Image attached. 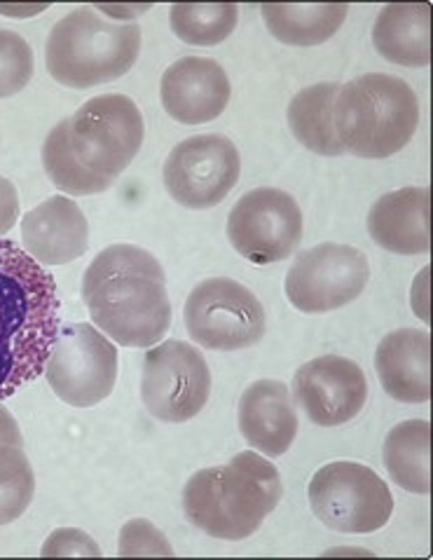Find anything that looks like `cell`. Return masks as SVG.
<instances>
[{"instance_id":"cell-12","label":"cell","mask_w":433,"mask_h":560,"mask_svg":"<svg viewBox=\"0 0 433 560\" xmlns=\"http://www.w3.org/2000/svg\"><path fill=\"white\" fill-rule=\"evenodd\" d=\"M303 209L279 188H256L239 197L227 219V240L256 266L289 258L303 242Z\"/></svg>"},{"instance_id":"cell-5","label":"cell","mask_w":433,"mask_h":560,"mask_svg":"<svg viewBox=\"0 0 433 560\" xmlns=\"http://www.w3.org/2000/svg\"><path fill=\"white\" fill-rule=\"evenodd\" d=\"M141 52V26L115 24L82 5L59 20L47 36L45 63L59 85L90 90L127 75Z\"/></svg>"},{"instance_id":"cell-29","label":"cell","mask_w":433,"mask_h":560,"mask_svg":"<svg viewBox=\"0 0 433 560\" xmlns=\"http://www.w3.org/2000/svg\"><path fill=\"white\" fill-rule=\"evenodd\" d=\"M40 553L45 558H57V556H63V558H75V556L94 558V556H102V549H98V545L87 533H82L78 528H59L45 539Z\"/></svg>"},{"instance_id":"cell-17","label":"cell","mask_w":433,"mask_h":560,"mask_svg":"<svg viewBox=\"0 0 433 560\" xmlns=\"http://www.w3.org/2000/svg\"><path fill=\"white\" fill-rule=\"evenodd\" d=\"M239 432L265 457L286 455L297 436V413L284 383L256 381L239 399Z\"/></svg>"},{"instance_id":"cell-9","label":"cell","mask_w":433,"mask_h":560,"mask_svg":"<svg viewBox=\"0 0 433 560\" xmlns=\"http://www.w3.org/2000/svg\"><path fill=\"white\" fill-rule=\"evenodd\" d=\"M190 338L207 350L237 352L265 338V310L254 291L227 277L199 282L183 307Z\"/></svg>"},{"instance_id":"cell-21","label":"cell","mask_w":433,"mask_h":560,"mask_svg":"<svg viewBox=\"0 0 433 560\" xmlns=\"http://www.w3.org/2000/svg\"><path fill=\"white\" fill-rule=\"evenodd\" d=\"M338 92V82H319V85L300 90L289 104V127L295 141L324 158L344 153L336 135V122H332Z\"/></svg>"},{"instance_id":"cell-20","label":"cell","mask_w":433,"mask_h":560,"mask_svg":"<svg viewBox=\"0 0 433 560\" xmlns=\"http://www.w3.org/2000/svg\"><path fill=\"white\" fill-rule=\"evenodd\" d=\"M373 45L391 63L422 69L431 61V5H385L373 26Z\"/></svg>"},{"instance_id":"cell-22","label":"cell","mask_w":433,"mask_h":560,"mask_svg":"<svg viewBox=\"0 0 433 560\" xmlns=\"http://www.w3.org/2000/svg\"><path fill=\"white\" fill-rule=\"evenodd\" d=\"M36 495V474L24 451L20 424L0 406V525H8L31 506Z\"/></svg>"},{"instance_id":"cell-19","label":"cell","mask_w":433,"mask_h":560,"mask_svg":"<svg viewBox=\"0 0 433 560\" xmlns=\"http://www.w3.org/2000/svg\"><path fill=\"white\" fill-rule=\"evenodd\" d=\"M429 188L382 195L368 211V233L377 246L398 256L429 254Z\"/></svg>"},{"instance_id":"cell-18","label":"cell","mask_w":433,"mask_h":560,"mask_svg":"<svg viewBox=\"0 0 433 560\" xmlns=\"http://www.w3.org/2000/svg\"><path fill=\"white\" fill-rule=\"evenodd\" d=\"M379 383L401 404L431 399V338L420 328H398L382 338L375 354Z\"/></svg>"},{"instance_id":"cell-1","label":"cell","mask_w":433,"mask_h":560,"mask_svg":"<svg viewBox=\"0 0 433 560\" xmlns=\"http://www.w3.org/2000/svg\"><path fill=\"white\" fill-rule=\"evenodd\" d=\"M82 301L98 331L122 348H153L172 326L160 260L134 244H113L90 262Z\"/></svg>"},{"instance_id":"cell-30","label":"cell","mask_w":433,"mask_h":560,"mask_svg":"<svg viewBox=\"0 0 433 560\" xmlns=\"http://www.w3.org/2000/svg\"><path fill=\"white\" fill-rule=\"evenodd\" d=\"M16 219H20V195L12 180L0 176V240L16 225Z\"/></svg>"},{"instance_id":"cell-15","label":"cell","mask_w":433,"mask_h":560,"mask_svg":"<svg viewBox=\"0 0 433 560\" xmlns=\"http://www.w3.org/2000/svg\"><path fill=\"white\" fill-rule=\"evenodd\" d=\"M230 78L219 61L209 57H183L164 71L160 98L176 122L204 125L227 108Z\"/></svg>"},{"instance_id":"cell-14","label":"cell","mask_w":433,"mask_h":560,"mask_svg":"<svg viewBox=\"0 0 433 560\" xmlns=\"http://www.w3.org/2000/svg\"><path fill=\"white\" fill-rule=\"evenodd\" d=\"M291 397L303 408L309 422L340 427L363 410L368 399V381L352 359L326 354L297 369Z\"/></svg>"},{"instance_id":"cell-16","label":"cell","mask_w":433,"mask_h":560,"mask_svg":"<svg viewBox=\"0 0 433 560\" xmlns=\"http://www.w3.org/2000/svg\"><path fill=\"white\" fill-rule=\"evenodd\" d=\"M90 225L71 197L55 195L22 219V249L40 266H66L85 256Z\"/></svg>"},{"instance_id":"cell-25","label":"cell","mask_w":433,"mask_h":560,"mask_svg":"<svg viewBox=\"0 0 433 560\" xmlns=\"http://www.w3.org/2000/svg\"><path fill=\"white\" fill-rule=\"evenodd\" d=\"M43 167L47 178L66 195L90 197L96 192H106L113 186L110 178L90 172L73 153L69 139V118L61 120L47 135L43 145Z\"/></svg>"},{"instance_id":"cell-4","label":"cell","mask_w":433,"mask_h":560,"mask_svg":"<svg viewBox=\"0 0 433 560\" xmlns=\"http://www.w3.org/2000/svg\"><path fill=\"white\" fill-rule=\"evenodd\" d=\"M332 122L344 153L385 160L412 141L420 127V98L401 78L365 73L340 88Z\"/></svg>"},{"instance_id":"cell-26","label":"cell","mask_w":433,"mask_h":560,"mask_svg":"<svg viewBox=\"0 0 433 560\" xmlns=\"http://www.w3.org/2000/svg\"><path fill=\"white\" fill-rule=\"evenodd\" d=\"M174 36L188 45L211 47L232 36L239 22L235 3H178L169 12Z\"/></svg>"},{"instance_id":"cell-2","label":"cell","mask_w":433,"mask_h":560,"mask_svg":"<svg viewBox=\"0 0 433 560\" xmlns=\"http://www.w3.org/2000/svg\"><path fill=\"white\" fill-rule=\"evenodd\" d=\"M59 315L55 277L20 244L0 240V401L45 373Z\"/></svg>"},{"instance_id":"cell-27","label":"cell","mask_w":433,"mask_h":560,"mask_svg":"<svg viewBox=\"0 0 433 560\" xmlns=\"http://www.w3.org/2000/svg\"><path fill=\"white\" fill-rule=\"evenodd\" d=\"M33 78V49L20 33L0 28V98L20 94Z\"/></svg>"},{"instance_id":"cell-3","label":"cell","mask_w":433,"mask_h":560,"mask_svg":"<svg viewBox=\"0 0 433 560\" xmlns=\"http://www.w3.org/2000/svg\"><path fill=\"white\" fill-rule=\"evenodd\" d=\"M284 498V481L268 457L244 451L227 465L199 469L183 488V512L197 530L242 541L260 530Z\"/></svg>"},{"instance_id":"cell-23","label":"cell","mask_w":433,"mask_h":560,"mask_svg":"<svg viewBox=\"0 0 433 560\" xmlns=\"http://www.w3.org/2000/svg\"><path fill=\"white\" fill-rule=\"evenodd\" d=\"M262 20L272 36L293 47H312L330 40L347 20L349 5L340 3H284L262 5Z\"/></svg>"},{"instance_id":"cell-6","label":"cell","mask_w":433,"mask_h":560,"mask_svg":"<svg viewBox=\"0 0 433 560\" xmlns=\"http://www.w3.org/2000/svg\"><path fill=\"white\" fill-rule=\"evenodd\" d=\"M307 498L314 516L326 528L347 535L377 533L394 514V498L387 483L371 467L349 459L316 471Z\"/></svg>"},{"instance_id":"cell-13","label":"cell","mask_w":433,"mask_h":560,"mask_svg":"<svg viewBox=\"0 0 433 560\" xmlns=\"http://www.w3.org/2000/svg\"><path fill=\"white\" fill-rule=\"evenodd\" d=\"M242 176L237 145L223 135H199L180 141L164 162V186L180 207L221 205Z\"/></svg>"},{"instance_id":"cell-31","label":"cell","mask_w":433,"mask_h":560,"mask_svg":"<svg viewBox=\"0 0 433 560\" xmlns=\"http://www.w3.org/2000/svg\"><path fill=\"white\" fill-rule=\"evenodd\" d=\"M429 270H422L418 282L412 284V310L418 312L422 322H431L429 319V284H426Z\"/></svg>"},{"instance_id":"cell-24","label":"cell","mask_w":433,"mask_h":560,"mask_svg":"<svg viewBox=\"0 0 433 560\" xmlns=\"http://www.w3.org/2000/svg\"><path fill=\"white\" fill-rule=\"evenodd\" d=\"M385 467L391 481L414 495L431 490V424L426 420L398 422L385 439Z\"/></svg>"},{"instance_id":"cell-8","label":"cell","mask_w":433,"mask_h":560,"mask_svg":"<svg viewBox=\"0 0 433 560\" xmlns=\"http://www.w3.org/2000/svg\"><path fill=\"white\" fill-rule=\"evenodd\" d=\"M118 348L92 324L63 326L45 364L47 385L75 408L106 401L118 383Z\"/></svg>"},{"instance_id":"cell-32","label":"cell","mask_w":433,"mask_h":560,"mask_svg":"<svg viewBox=\"0 0 433 560\" xmlns=\"http://www.w3.org/2000/svg\"><path fill=\"white\" fill-rule=\"evenodd\" d=\"M98 12H106V14H120V12H125L127 14V20H134V14L137 12H145L148 10V5H141V8H96Z\"/></svg>"},{"instance_id":"cell-28","label":"cell","mask_w":433,"mask_h":560,"mask_svg":"<svg viewBox=\"0 0 433 560\" xmlns=\"http://www.w3.org/2000/svg\"><path fill=\"white\" fill-rule=\"evenodd\" d=\"M118 553L125 558H141V556H174L169 539L157 530L153 523L145 518H131L120 530V547Z\"/></svg>"},{"instance_id":"cell-10","label":"cell","mask_w":433,"mask_h":560,"mask_svg":"<svg viewBox=\"0 0 433 560\" xmlns=\"http://www.w3.org/2000/svg\"><path fill=\"white\" fill-rule=\"evenodd\" d=\"M211 394V371L204 354L190 342L164 340L148 348L141 375V399L148 413L180 424L202 413Z\"/></svg>"},{"instance_id":"cell-11","label":"cell","mask_w":433,"mask_h":560,"mask_svg":"<svg viewBox=\"0 0 433 560\" xmlns=\"http://www.w3.org/2000/svg\"><path fill=\"white\" fill-rule=\"evenodd\" d=\"M368 279V256L356 246L326 242L295 256L286 275V299L305 315H321L356 301Z\"/></svg>"},{"instance_id":"cell-7","label":"cell","mask_w":433,"mask_h":560,"mask_svg":"<svg viewBox=\"0 0 433 560\" xmlns=\"http://www.w3.org/2000/svg\"><path fill=\"white\" fill-rule=\"evenodd\" d=\"M143 135V115L125 94L94 96L69 118L73 153L90 172L110 180L134 162Z\"/></svg>"}]
</instances>
